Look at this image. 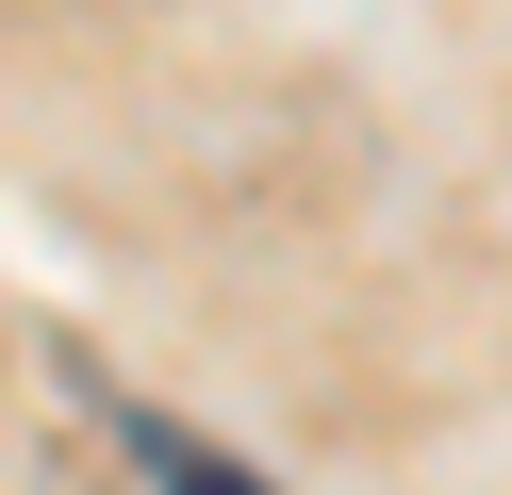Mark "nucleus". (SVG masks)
<instances>
[{
    "instance_id": "obj_1",
    "label": "nucleus",
    "mask_w": 512,
    "mask_h": 495,
    "mask_svg": "<svg viewBox=\"0 0 512 495\" xmlns=\"http://www.w3.org/2000/svg\"><path fill=\"white\" fill-rule=\"evenodd\" d=\"M166 495H248V479H215V462H166Z\"/></svg>"
}]
</instances>
